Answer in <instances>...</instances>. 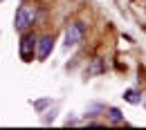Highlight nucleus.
I'll list each match as a JSON object with an SVG mask.
<instances>
[{"label":"nucleus","instance_id":"nucleus-4","mask_svg":"<svg viewBox=\"0 0 146 130\" xmlns=\"http://www.w3.org/2000/svg\"><path fill=\"white\" fill-rule=\"evenodd\" d=\"M52 49H54V38L52 36H43L36 43V56L40 58V61H45L47 56L52 54Z\"/></svg>","mask_w":146,"mask_h":130},{"label":"nucleus","instance_id":"nucleus-3","mask_svg":"<svg viewBox=\"0 0 146 130\" xmlns=\"http://www.w3.org/2000/svg\"><path fill=\"white\" fill-rule=\"evenodd\" d=\"M36 36L34 34H23L20 36V45H18V52H20V58L25 63H29V58L34 56V49H36Z\"/></svg>","mask_w":146,"mask_h":130},{"label":"nucleus","instance_id":"nucleus-8","mask_svg":"<svg viewBox=\"0 0 146 130\" xmlns=\"http://www.w3.org/2000/svg\"><path fill=\"white\" fill-rule=\"evenodd\" d=\"M47 103H50V99H43V101H36L34 106H36V108H43V106H47Z\"/></svg>","mask_w":146,"mask_h":130},{"label":"nucleus","instance_id":"nucleus-5","mask_svg":"<svg viewBox=\"0 0 146 130\" xmlns=\"http://www.w3.org/2000/svg\"><path fill=\"white\" fill-rule=\"evenodd\" d=\"M124 99H126L128 103H133V106H137V103L142 101V99H139V92H137V90H126V92H124Z\"/></svg>","mask_w":146,"mask_h":130},{"label":"nucleus","instance_id":"nucleus-1","mask_svg":"<svg viewBox=\"0 0 146 130\" xmlns=\"http://www.w3.org/2000/svg\"><path fill=\"white\" fill-rule=\"evenodd\" d=\"M34 20H36V7L29 5V2H25V5L18 7V11H16V16H14V27H16L18 32H25L27 27L34 25Z\"/></svg>","mask_w":146,"mask_h":130},{"label":"nucleus","instance_id":"nucleus-2","mask_svg":"<svg viewBox=\"0 0 146 130\" xmlns=\"http://www.w3.org/2000/svg\"><path fill=\"white\" fill-rule=\"evenodd\" d=\"M86 36V25L83 22H72V25H68V29H65V47H76L81 40Z\"/></svg>","mask_w":146,"mask_h":130},{"label":"nucleus","instance_id":"nucleus-6","mask_svg":"<svg viewBox=\"0 0 146 130\" xmlns=\"http://www.w3.org/2000/svg\"><path fill=\"white\" fill-rule=\"evenodd\" d=\"M104 72V61L101 58H94L92 61V67L88 70V74H101Z\"/></svg>","mask_w":146,"mask_h":130},{"label":"nucleus","instance_id":"nucleus-7","mask_svg":"<svg viewBox=\"0 0 146 130\" xmlns=\"http://www.w3.org/2000/svg\"><path fill=\"white\" fill-rule=\"evenodd\" d=\"M108 117H110V121H112V123H124V117H121V112L117 110V108H110V110H108Z\"/></svg>","mask_w":146,"mask_h":130}]
</instances>
